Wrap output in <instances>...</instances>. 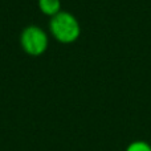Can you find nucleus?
I'll return each mask as SVG.
<instances>
[{
  "label": "nucleus",
  "instance_id": "2",
  "mask_svg": "<svg viewBox=\"0 0 151 151\" xmlns=\"http://www.w3.org/2000/svg\"><path fill=\"white\" fill-rule=\"evenodd\" d=\"M20 47L25 55L31 57L42 56L49 47V36L47 31L39 25H27L20 33Z\"/></svg>",
  "mask_w": 151,
  "mask_h": 151
},
{
  "label": "nucleus",
  "instance_id": "4",
  "mask_svg": "<svg viewBox=\"0 0 151 151\" xmlns=\"http://www.w3.org/2000/svg\"><path fill=\"white\" fill-rule=\"evenodd\" d=\"M125 151H151V145L147 141H133L127 145Z\"/></svg>",
  "mask_w": 151,
  "mask_h": 151
},
{
  "label": "nucleus",
  "instance_id": "1",
  "mask_svg": "<svg viewBox=\"0 0 151 151\" xmlns=\"http://www.w3.org/2000/svg\"><path fill=\"white\" fill-rule=\"evenodd\" d=\"M49 33L57 42L69 45L76 42L81 36V24L72 12L61 11L49 20Z\"/></svg>",
  "mask_w": 151,
  "mask_h": 151
},
{
  "label": "nucleus",
  "instance_id": "3",
  "mask_svg": "<svg viewBox=\"0 0 151 151\" xmlns=\"http://www.w3.org/2000/svg\"><path fill=\"white\" fill-rule=\"evenodd\" d=\"M37 7L40 12L48 17H53L63 11L61 0H37Z\"/></svg>",
  "mask_w": 151,
  "mask_h": 151
}]
</instances>
